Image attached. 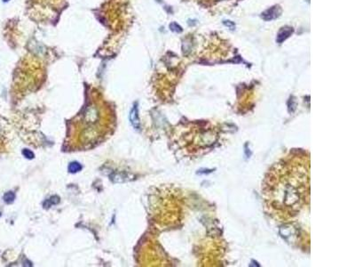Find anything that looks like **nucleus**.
<instances>
[{"label":"nucleus","instance_id":"1","mask_svg":"<svg viewBox=\"0 0 355 267\" xmlns=\"http://www.w3.org/2000/svg\"><path fill=\"white\" fill-rule=\"evenodd\" d=\"M266 207L284 218L296 216L309 201V160L288 157L274 165L263 187Z\"/></svg>","mask_w":355,"mask_h":267},{"label":"nucleus","instance_id":"3","mask_svg":"<svg viewBox=\"0 0 355 267\" xmlns=\"http://www.w3.org/2000/svg\"><path fill=\"white\" fill-rule=\"evenodd\" d=\"M292 33H293V29L291 27H283L277 34L276 42L279 44H282L283 41L287 39Z\"/></svg>","mask_w":355,"mask_h":267},{"label":"nucleus","instance_id":"4","mask_svg":"<svg viewBox=\"0 0 355 267\" xmlns=\"http://www.w3.org/2000/svg\"><path fill=\"white\" fill-rule=\"evenodd\" d=\"M130 120H131V123H132V126L134 127V128L138 129L139 128V119H138V115L137 103H134V105L132 107V111H131V114H130Z\"/></svg>","mask_w":355,"mask_h":267},{"label":"nucleus","instance_id":"7","mask_svg":"<svg viewBox=\"0 0 355 267\" xmlns=\"http://www.w3.org/2000/svg\"><path fill=\"white\" fill-rule=\"evenodd\" d=\"M22 154H23V156H24L25 158L28 159V160H31V159H33L34 158L33 152H32L30 150H28V149L23 150V151H22Z\"/></svg>","mask_w":355,"mask_h":267},{"label":"nucleus","instance_id":"2","mask_svg":"<svg viewBox=\"0 0 355 267\" xmlns=\"http://www.w3.org/2000/svg\"><path fill=\"white\" fill-rule=\"evenodd\" d=\"M281 13H282V8L280 7V6H274L263 12L261 14V17L263 20L269 21L278 18L281 15Z\"/></svg>","mask_w":355,"mask_h":267},{"label":"nucleus","instance_id":"6","mask_svg":"<svg viewBox=\"0 0 355 267\" xmlns=\"http://www.w3.org/2000/svg\"><path fill=\"white\" fill-rule=\"evenodd\" d=\"M14 199H15V195L13 192H8L4 195V200H5V202H7V204L12 203Z\"/></svg>","mask_w":355,"mask_h":267},{"label":"nucleus","instance_id":"9","mask_svg":"<svg viewBox=\"0 0 355 267\" xmlns=\"http://www.w3.org/2000/svg\"><path fill=\"white\" fill-rule=\"evenodd\" d=\"M224 24H225L226 26L229 27L231 29H234V28H235L234 23H233L231 20H225V21H224Z\"/></svg>","mask_w":355,"mask_h":267},{"label":"nucleus","instance_id":"5","mask_svg":"<svg viewBox=\"0 0 355 267\" xmlns=\"http://www.w3.org/2000/svg\"><path fill=\"white\" fill-rule=\"evenodd\" d=\"M81 169H82V166H81V164H79L78 162L74 161V162H71L68 166V171L72 174L77 173Z\"/></svg>","mask_w":355,"mask_h":267},{"label":"nucleus","instance_id":"10","mask_svg":"<svg viewBox=\"0 0 355 267\" xmlns=\"http://www.w3.org/2000/svg\"><path fill=\"white\" fill-rule=\"evenodd\" d=\"M3 1H4V2H8L9 0H3Z\"/></svg>","mask_w":355,"mask_h":267},{"label":"nucleus","instance_id":"8","mask_svg":"<svg viewBox=\"0 0 355 267\" xmlns=\"http://www.w3.org/2000/svg\"><path fill=\"white\" fill-rule=\"evenodd\" d=\"M170 28H171V29L172 31H175V32H181L182 31L181 27L179 26L178 23H176V22L171 23V25H170Z\"/></svg>","mask_w":355,"mask_h":267}]
</instances>
